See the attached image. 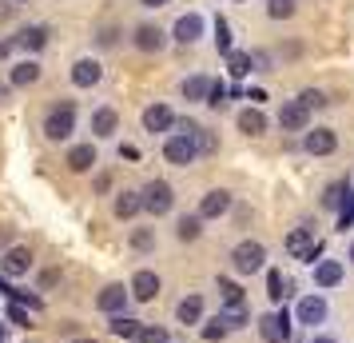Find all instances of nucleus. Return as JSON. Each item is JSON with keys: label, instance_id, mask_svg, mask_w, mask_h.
<instances>
[{"label": "nucleus", "instance_id": "nucleus-1", "mask_svg": "<svg viewBox=\"0 0 354 343\" xmlns=\"http://www.w3.org/2000/svg\"><path fill=\"white\" fill-rule=\"evenodd\" d=\"M40 132H44V140H48V144H68V140H72V132H76V104H72V100L52 104Z\"/></svg>", "mask_w": 354, "mask_h": 343}, {"label": "nucleus", "instance_id": "nucleus-2", "mask_svg": "<svg viewBox=\"0 0 354 343\" xmlns=\"http://www.w3.org/2000/svg\"><path fill=\"white\" fill-rule=\"evenodd\" d=\"M295 335V311L274 308L267 315H259V340L263 343H290Z\"/></svg>", "mask_w": 354, "mask_h": 343}, {"label": "nucleus", "instance_id": "nucleus-3", "mask_svg": "<svg viewBox=\"0 0 354 343\" xmlns=\"http://www.w3.org/2000/svg\"><path fill=\"white\" fill-rule=\"evenodd\" d=\"M163 160L171 164V168H192V164L199 160V144H195V136H183V132L163 136Z\"/></svg>", "mask_w": 354, "mask_h": 343}, {"label": "nucleus", "instance_id": "nucleus-4", "mask_svg": "<svg viewBox=\"0 0 354 343\" xmlns=\"http://www.w3.org/2000/svg\"><path fill=\"white\" fill-rule=\"evenodd\" d=\"M231 267H235V276H255V272H263V267H267V247L259 244V240H243V244H235V252H231Z\"/></svg>", "mask_w": 354, "mask_h": 343}, {"label": "nucleus", "instance_id": "nucleus-5", "mask_svg": "<svg viewBox=\"0 0 354 343\" xmlns=\"http://www.w3.org/2000/svg\"><path fill=\"white\" fill-rule=\"evenodd\" d=\"M171 208H176V188H171V184H167V180L144 184V212L147 216H156V220H160V216H167Z\"/></svg>", "mask_w": 354, "mask_h": 343}, {"label": "nucleus", "instance_id": "nucleus-6", "mask_svg": "<svg viewBox=\"0 0 354 343\" xmlns=\"http://www.w3.org/2000/svg\"><path fill=\"white\" fill-rule=\"evenodd\" d=\"M326 315H330V308H326V295H303L299 304H295V324H303V327H315L319 324H326Z\"/></svg>", "mask_w": 354, "mask_h": 343}, {"label": "nucleus", "instance_id": "nucleus-7", "mask_svg": "<svg viewBox=\"0 0 354 343\" xmlns=\"http://www.w3.org/2000/svg\"><path fill=\"white\" fill-rule=\"evenodd\" d=\"M203 33H207V20L199 17V12H183V17L171 24V40H176V44H183V49L199 44V40H203Z\"/></svg>", "mask_w": 354, "mask_h": 343}, {"label": "nucleus", "instance_id": "nucleus-8", "mask_svg": "<svg viewBox=\"0 0 354 343\" xmlns=\"http://www.w3.org/2000/svg\"><path fill=\"white\" fill-rule=\"evenodd\" d=\"M28 272H32V247L12 244L0 256V276L4 279H20V276H28Z\"/></svg>", "mask_w": 354, "mask_h": 343}, {"label": "nucleus", "instance_id": "nucleus-9", "mask_svg": "<svg viewBox=\"0 0 354 343\" xmlns=\"http://www.w3.org/2000/svg\"><path fill=\"white\" fill-rule=\"evenodd\" d=\"M128 299H131V288H124V283H108V288L96 295V311H104L108 319H112V315H128Z\"/></svg>", "mask_w": 354, "mask_h": 343}, {"label": "nucleus", "instance_id": "nucleus-10", "mask_svg": "<svg viewBox=\"0 0 354 343\" xmlns=\"http://www.w3.org/2000/svg\"><path fill=\"white\" fill-rule=\"evenodd\" d=\"M279 128L283 132H306L310 128V108H306L303 100H283V108H279Z\"/></svg>", "mask_w": 354, "mask_h": 343}, {"label": "nucleus", "instance_id": "nucleus-11", "mask_svg": "<svg viewBox=\"0 0 354 343\" xmlns=\"http://www.w3.org/2000/svg\"><path fill=\"white\" fill-rule=\"evenodd\" d=\"M315 244H319V236H315V228H290L287 240H283V247H287L290 260H310V252H315Z\"/></svg>", "mask_w": 354, "mask_h": 343}, {"label": "nucleus", "instance_id": "nucleus-12", "mask_svg": "<svg viewBox=\"0 0 354 343\" xmlns=\"http://www.w3.org/2000/svg\"><path fill=\"white\" fill-rule=\"evenodd\" d=\"M64 164H68V172H76V176L96 172V164H100L96 144H92V140H88V144H72V148H68V156H64Z\"/></svg>", "mask_w": 354, "mask_h": 343}, {"label": "nucleus", "instance_id": "nucleus-13", "mask_svg": "<svg viewBox=\"0 0 354 343\" xmlns=\"http://www.w3.org/2000/svg\"><path fill=\"white\" fill-rule=\"evenodd\" d=\"M131 299H140V304H151L156 295H160V288H163V279L151 272V267H140L136 276H131Z\"/></svg>", "mask_w": 354, "mask_h": 343}, {"label": "nucleus", "instance_id": "nucleus-14", "mask_svg": "<svg viewBox=\"0 0 354 343\" xmlns=\"http://www.w3.org/2000/svg\"><path fill=\"white\" fill-rule=\"evenodd\" d=\"M167 40H171V33H163L160 24H140V28L131 33V44L140 52H163Z\"/></svg>", "mask_w": 354, "mask_h": 343}, {"label": "nucleus", "instance_id": "nucleus-15", "mask_svg": "<svg viewBox=\"0 0 354 343\" xmlns=\"http://www.w3.org/2000/svg\"><path fill=\"white\" fill-rule=\"evenodd\" d=\"M68 76H72V84H76V88H96V84L104 80V64H100L96 56H80V60L72 64V72H68Z\"/></svg>", "mask_w": 354, "mask_h": 343}, {"label": "nucleus", "instance_id": "nucleus-16", "mask_svg": "<svg viewBox=\"0 0 354 343\" xmlns=\"http://www.w3.org/2000/svg\"><path fill=\"white\" fill-rule=\"evenodd\" d=\"M335 148H338L335 128H306L303 132V152H310V156H330Z\"/></svg>", "mask_w": 354, "mask_h": 343}, {"label": "nucleus", "instance_id": "nucleus-17", "mask_svg": "<svg viewBox=\"0 0 354 343\" xmlns=\"http://www.w3.org/2000/svg\"><path fill=\"white\" fill-rule=\"evenodd\" d=\"M140 120H144V132H151V136H156V132H167V136H171V128H176V112H171L167 104H147Z\"/></svg>", "mask_w": 354, "mask_h": 343}, {"label": "nucleus", "instance_id": "nucleus-18", "mask_svg": "<svg viewBox=\"0 0 354 343\" xmlns=\"http://www.w3.org/2000/svg\"><path fill=\"white\" fill-rule=\"evenodd\" d=\"M231 204H235V200H231L227 188H211L207 196L199 200V216H203V220H219V216L231 212Z\"/></svg>", "mask_w": 354, "mask_h": 343}, {"label": "nucleus", "instance_id": "nucleus-19", "mask_svg": "<svg viewBox=\"0 0 354 343\" xmlns=\"http://www.w3.org/2000/svg\"><path fill=\"white\" fill-rule=\"evenodd\" d=\"M40 76H44L40 60H36V56H24L20 64H12V72H8V84H12V88H32Z\"/></svg>", "mask_w": 354, "mask_h": 343}, {"label": "nucleus", "instance_id": "nucleus-20", "mask_svg": "<svg viewBox=\"0 0 354 343\" xmlns=\"http://www.w3.org/2000/svg\"><path fill=\"white\" fill-rule=\"evenodd\" d=\"M310 272H315V288H322V292H326V288H338V283H342V276H346V263H342V260H319Z\"/></svg>", "mask_w": 354, "mask_h": 343}, {"label": "nucleus", "instance_id": "nucleus-21", "mask_svg": "<svg viewBox=\"0 0 354 343\" xmlns=\"http://www.w3.org/2000/svg\"><path fill=\"white\" fill-rule=\"evenodd\" d=\"M211 88H215V80H211V76H203V72H195V76H187V80L179 84V96L192 100V104H207Z\"/></svg>", "mask_w": 354, "mask_h": 343}, {"label": "nucleus", "instance_id": "nucleus-22", "mask_svg": "<svg viewBox=\"0 0 354 343\" xmlns=\"http://www.w3.org/2000/svg\"><path fill=\"white\" fill-rule=\"evenodd\" d=\"M88 124H92V136H96V140H112L115 132H120V116H115V108H108V104H104V108H96V112H92V120H88Z\"/></svg>", "mask_w": 354, "mask_h": 343}, {"label": "nucleus", "instance_id": "nucleus-23", "mask_svg": "<svg viewBox=\"0 0 354 343\" xmlns=\"http://www.w3.org/2000/svg\"><path fill=\"white\" fill-rule=\"evenodd\" d=\"M290 292H295L290 276H283L279 267H271V272H267V299H271L274 308H283V304L290 299Z\"/></svg>", "mask_w": 354, "mask_h": 343}, {"label": "nucleus", "instance_id": "nucleus-24", "mask_svg": "<svg viewBox=\"0 0 354 343\" xmlns=\"http://www.w3.org/2000/svg\"><path fill=\"white\" fill-rule=\"evenodd\" d=\"M235 124H239V132H247V136H263V132H267V116H263V108L247 104V108H239Z\"/></svg>", "mask_w": 354, "mask_h": 343}, {"label": "nucleus", "instance_id": "nucleus-25", "mask_svg": "<svg viewBox=\"0 0 354 343\" xmlns=\"http://www.w3.org/2000/svg\"><path fill=\"white\" fill-rule=\"evenodd\" d=\"M176 319L183 327L203 324V295H183V299L176 304Z\"/></svg>", "mask_w": 354, "mask_h": 343}, {"label": "nucleus", "instance_id": "nucleus-26", "mask_svg": "<svg viewBox=\"0 0 354 343\" xmlns=\"http://www.w3.org/2000/svg\"><path fill=\"white\" fill-rule=\"evenodd\" d=\"M48 44V28L44 24H24L17 33V49H24V52H40Z\"/></svg>", "mask_w": 354, "mask_h": 343}, {"label": "nucleus", "instance_id": "nucleus-27", "mask_svg": "<svg viewBox=\"0 0 354 343\" xmlns=\"http://www.w3.org/2000/svg\"><path fill=\"white\" fill-rule=\"evenodd\" d=\"M112 212L115 220H131V216L144 212V192H120V196L112 200Z\"/></svg>", "mask_w": 354, "mask_h": 343}, {"label": "nucleus", "instance_id": "nucleus-28", "mask_svg": "<svg viewBox=\"0 0 354 343\" xmlns=\"http://www.w3.org/2000/svg\"><path fill=\"white\" fill-rule=\"evenodd\" d=\"M203 236V216H179L176 220V240H183V244H195Z\"/></svg>", "mask_w": 354, "mask_h": 343}, {"label": "nucleus", "instance_id": "nucleus-29", "mask_svg": "<svg viewBox=\"0 0 354 343\" xmlns=\"http://www.w3.org/2000/svg\"><path fill=\"white\" fill-rule=\"evenodd\" d=\"M108 331L120 335V340H140L144 324H140V319H131V315H112V319H108Z\"/></svg>", "mask_w": 354, "mask_h": 343}, {"label": "nucleus", "instance_id": "nucleus-30", "mask_svg": "<svg viewBox=\"0 0 354 343\" xmlns=\"http://www.w3.org/2000/svg\"><path fill=\"white\" fill-rule=\"evenodd\" d=\"M219 299H223V308H247V295H243V288L235 283V279H227V276H219Z\"/></svg>", "mask_w": 354, "mask_h": 343}, {"label": "nucleus", "instance_id": "nucleus-31", "mask_svg": "<svg viewBox=\"0 0 354 343\" xmlns=\"http://www.w3.org/2000/svg\"><path fill=\"white\" fill-rule=\"evenodd\" d=\"M227 72H231V80H243V76H251L255 72V60H251V52H231L227 56Z\"/></svg>", "mask_w": 354, "mask_h": 343}, {"label": "nucleus", "instance_id": "nucleus-32", "mask_svg": "<svg viewBox=\"0 0 354 343\" xmlns=\"http://www.w3.org/2000/svg\"><path fill=\"white\" fill-rule=\"evenodd\" d=\"M346 196H351V184H346V180L330 184V188L322 192V208H330V212H342V204H346Z\"/></svg>", "mask_w": 354, "mask_h": 343}, {"label": "nucleus", "instance_id": "nucleus-33", "mask_svg": "<svg viewBox=\"0 0 354 343\" xmlns=\"http://www.w3.org/2000/svg\"><path fill=\"white\" fill-rule=\"evenodd\" d=\"M231 335V327L223 324V315H215V319H207V324L199 327V340L203 343H219V340H227Z\"/></svg>", "mask_w": 354, "mask_h": 343}, {"label": "nucleus", "instance_id": "nucleus-34", "mask_svg": "<svg viewBox=\"0 0 354 343\" xmlns=\"http://www.w3.org/2000/svg\"><path fill=\"white\" fill-rule=\"evenodd\" d=\"M215 52H219L223 60L235 52V44H231V24H227L223 17H215Z\"/></svg>", "mask_w": 354, "mask_h": 343}, {"label": "nucleus", "instance_id": "nucleus-35", "mask_svg": "<svg viewBox=\"0 0 354 343\" xmlns=\"http://www.w3.org/2000/svg\"><path fill=\"white\" fill-rule=\"evenodd\" d=\"M131 247L147 256V252H156V228H131Z\"/></svg>", "mask_w": 354, "mask_h": 343}, {"label": "nucleus", "instance_id": "nucleus-36", "mask_svg": "<svg viewBox=\"0 0 354 343\" xmlns=\"http://www.w3.org/2000/svg\"><path fill=\"white\" fill-rule=\"evenodd\" d=\"M195 144H199V156H211V152H219V136L199 124V132H195Z\"/></svg>", "mask_w": 354, "mask_h": 343}, {"label": "nucleus", "instance_id": "nucleus-37", "mask_svg": "<svg viewBox=\"0 0 354 343\" xmlns=\"http://www.w3.org/2000/svg\"><path fill=\"white\" fill-rule=\"evenodd\" d=\"M267 17L271 20H290L295 17V0H267Z\"/></svg>", "mask_w": 354, "mask_h": 343}, {"label": "nucleus", "instance_id": "nucleus-38", "mask_svg": "<svg viewBox=\"0 0 354 343\" xmlns=\"http://www.w3.org/2000/svg\"><path fill=\"white\" fill-rule=\"evenodd\" d=\"M219 315H223V324L231 327V331H239V327L247 324V319H251V315H247V308H223Z\"/></svg>", "mask_w": 354, "mask_h": 343}, {"label": "nucleus", "instance_id": "nucleus-39", "mask_svg": "<svg viewBox=\"0 0 354 343\" xmlns=\"http://www.w3.org/2000/svg\"><path fill=\"white\" fill-rule=\"evenodd\" d=\"M140 343H171V335H167V327L144 324V331H140Z\"/></svg>", "mask_w": 354, "mask_h": 343}, {"label": "nucleus", "instance_id": "nucleus-40", "mask_svg": "<svg viewBox=\"0 0 354 343\" xmlns=\"http://www.w3.org/2000/svg\"><path fill=\"white\" fill-rule=\"evenodd\" d=\"M299 100H303L306 108H326V104H330V100H326V92H319V88H303V92H299Z\"/></svg>", "mask_w": 354, "mask_h": 343}, {"label": "nucleus", "instance_id": "nucleus-41", "mask_svg": "<svg viewBox=\"0 0 354 343\" xmlns=\"http://www.w3.org/2000/svg\"><path fill=\"white\" fill-rule=\"evenodd\" d=\"M8 319H12L17 327H32V311L20 308V304H8Z\"/></svg>", "mask_w": 354, "mask_h": 343}, {"label": "nucleus", "instance_id": "nucleus-42", "mask_svg": "<svg viewBox=\"0 0 354 343\" xmlns=\"http://www.w3.org/2000/svg\"><path fill=\"white\" fill-rule=\"evenodd\" d=\"M223 104H227V84L215 80V88H211V96H207V108H223Z\"/></svg>", "mask_w": 354, "mask_h": 343}, {"label": "nucleus", "instance_id": "nucleus-43", "mask_svg": "<svg viewBox=\"0 0 354 343\" xmlns=\"http://www.w3.org/2000/svg\"><path fill=\"white\" fill-rule=\"evenodd\" d=\"M115 36H120V28L104 24V28H100V36H96V44H100V49H112V44H115Z\"/></svg>", "mask_w": 354, "mask_h": 343}, {"label": "nucleus", "instance_id": "nucleus-44", "mask_svg": "<svg viewBox=\"0 0 354 343\" xmlns=\"http://www.w3.org/2000/svg\"><path fill=\"white\" fill-rule=\"evenodd\" d=\"M251 60H255V72H271V56H267V52H251Z\"/></svg>", "mask_w": 354, "mask_h": 343}, {"label": "nucleus", "instance_id": "nucleus-45", "mask_svg": "<svg viewBox=\"0 0 354 343\" xmlns=\"http://www.w3.org/2000/svg\"><path fill=\"white\" fill-rule=\"evenodd\" d=\"M56 279H60V272H56V267H48V272H40V292H48V288L56 283Z\"/></svg>", "mask_w": 354, "mask_h": 343}, {"label": "nucleus", "instance_id": "nucleus-46", "mask_svg": "<svg viewBox=\"0 0 354 343\" xmlns=\"http://www.w3.org/2000/svg\"><path fill=\"white\" fill-rule=\"evenodd\" d=\"M8 247H12V228H4V224H0V256H4Z\"/></svg>", "mask_w": 354, "mask_h": 343}, {"label": "nucleus", "instance_id": "nucleus-47", "mask_svg": "<svg viewBox=\"0 0 354 343\" xmlns=\"http://www.w3.org/2000/svg\"><path fill=\"white\" fill-rule=\"evenodd\" d=\"M247 100H251V104H255V108H259V104L267 100V92H263V88H251V92H247Z\"/></svg>", "mask_w": 354, "mask_h": 343}, {"label": "nucleus", "instance_id": "nucleus-48", "mask_svg": "<svg viewBox=\"0 0 354 343\" xmlns=\"http://www.w3.org/2000/svg\"><path fill=\"white\" fill-rule=\"evenodd\" d=\"M17 49V40H0V60H8V52Z\"/></svg>", "mask_w": 354, "mask_h": 343}, {"label": "nucleus", "instance_id": "nucleus-49", "mask_svg": "<svg viewBox=\"0 0 354 343\" xmlns=\"http://www.w3.org/2000/svg\"><path fill=\"white\" fill-rule=\"evenodd\" d=\"M112 188V176H96V192H108Z\"/></svg>", "mask_w": 354, "mask_h": 343}, {"label": "nucleus", "instance_id": "nucleus-50", "mask_svg": "<svg viewBox=\"0 0 354 343\" xmlns=\"http://www.w3.org/2000/svg\"><path fill=\"white\" fill-rule=\"evenodd\" d=\"M12 17V0H0V20H8Z\"/></svg>", "mask_w": 354, "mask_h": 343}, {"label": "nucleus", "instance_id": "nucleus-51", "mask_svg": "<svg viewBox=\"0 0 354 343\" xmlns=\"http://www.w3.org/2000/svg\"><path fill=\"white\" fill-rule=\"evenodd\" d=\"M310 343H338L335 335H322V331H315V335H310Z\"/></svg>", "mask_w": 354, "mask_h": 343}, {"label": "nucleus", "instance_id": "nucleus-52", "mask_svg": "<svg viewBox=\"0 0 354 343\" xmlns=\"http://www.w3.org/2000/svg\"><path fill=\"white\" fill-rule=\"evenodd\" d=\"M144 8H163V4H171V0H140Z\"/></svg>", "mask_w": 354, "mask_h": 343}, {"label": "nucleus", "instance_id": "nucleus-53", "mask_svg": "<svg viewBox=\"0 0 354 343\" xmlns=\"http://www.w3.org/2000/svg\"><path fill=\"white\" fill-rule=\"evenodd\" d=\"M68 343H96V340H88V335H80V340H68Z\"/></svg>", "mask_w": 354, "mask_h": 343}, {"label": "nucleus", "instance_id": "nucleus-54", "mask_svg": "<svg viewBox=\"0 0 354 343\" xmlns=\"http://www.w3.org/2000/svg\"><path fill=\"white\" fill-rule=\"evenodd\" d=\"M4 335H8V324H0V343H4Z\"/></svg>", "mask_w": 354, "mask_h": 343}, {"label": "nucleus", "instance_id": "nucleus-55", "mask_svg": "<svg viewBox=\"0 0 354 343\" xmlns=\"http://www.w3.org/2000/svg\"><path fill=\"white\" fill-rule=\"evenodd\" d=\"M346 260H351V263H354V244H351V247H346Z\"/></svg>", "mask_w": 354, "mask_h": 343}, {"label": "nucleus", "instance_id": "nucleus-56", "mask_svg": "<svg viewBox=\"0 0 354 343\" xmlns=\"http://www.w3.org/2000/svg\"><path fill=\"white\" fill-rule=\"evenodd\" d=\"M12 4H28V0H12Z\"/></svg>", "mask_w": 354, "mask_h": 343}]
</instances>
